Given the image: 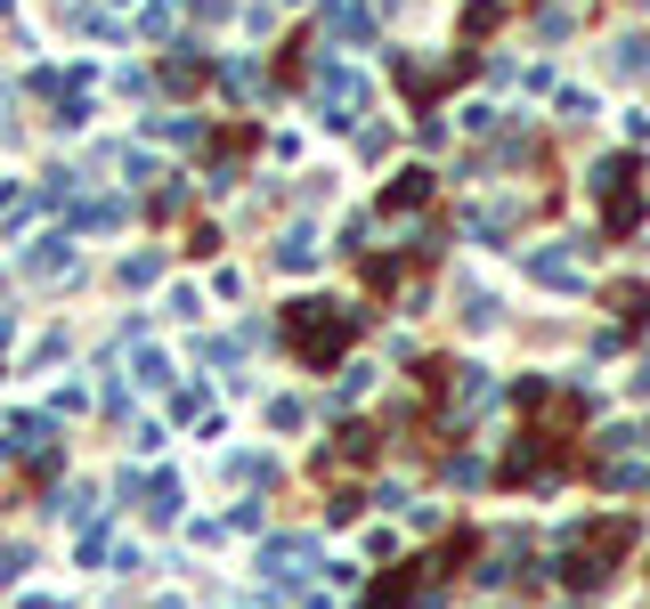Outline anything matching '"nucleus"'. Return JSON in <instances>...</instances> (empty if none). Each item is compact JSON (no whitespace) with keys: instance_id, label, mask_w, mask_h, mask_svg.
<instances>
[{"instance_id":"nucleus-5","label":"nucleus","mask_w":650,"mask_h":609,"mask_svg":"<svg viewBox=\"0 0 650 609\" xmlns=\"http://www.w3.org/2000/svg\"><path fill=\"white\" fill-rule=\"evenodd\" d=\"M618 74H650V33H635V41H618Z\"/></svg>"},{"instance_id":"nucleus-7","label":"nucleus","mask_w":650,"mask_h":609,"mask_svg":"<svg viewBox=\"0 0 650 609\" xmlns=\"http://www.w3.org/2000/svg\"><path fill=\"white\" fill-rule=\"evenodd\" d=\"M610 309H618V318H642L650 292H642V285H618V292H610Z\"/></svg>"},{"instance_id":"nucleus-2","label":"nucleus","mask_w":650,"mask_h":609,"mask_svg":"<svg viewBox=\"0 0 650 609\" xmlns=\"http://www.w3.org/2000/svg\"><path fill=\"white\" fill-rule=\"evenodd\" d=\"M350 342H359V309H342V301H293V358H301L309 374H333Z\"/></svg>"},{"instance_id":"nucleus-1","label":"nucleus","mask_w":650,"mask_h":609,"mask_svg":"<svg viewBox=\"0 0 650 609\" xmlns=\"http://www.w3.org/2000/svg\"><path fill=\"white\" fill-rule=\"evenodd\" d=\"M626 553H635V520H626V512L577 520V529L561 536V553H553V577L570 585V594H594V585H610L626 569Z\"/></svg>"},{"instance_id":"nucleus-3","label":"nucleus","mask_w":650,"mask_h":609,"mask_svg":"<svg viewBox=\"0 0 650 609\" xmlns=\"http://www.w3.org/2000/svg\"><path fill=\"white\" fill-rule=\"evenodd\" d=\"M333 455H342V464H374V423H350V431H342V447H333Z\"/></svg>"},{"instance_id":"nucleus-6","label":"nucleus","mask_w":650,"mask_h":609,"mask_svg":"<svg viewBox=\"0 0 650 609\" xmlns=\"http://www.w3.org/2000/svg\"><path fill=\"white\" fill-rule=\"evenodd\" d=\"M383 203H390V212H407V203H423V171H407V179H398V187H390Z\"/></svg>"},{"instance_id":"nucleus-4","label":"nucleus","mask_w":650,"mask_h":609,"mask_svg":"<svg viewBox=\"0 0 650 609\" xmlns=\"http://www.w3.org/2000/svg\"><path fill=\"white\" fill-rule=\"evenodd\" d=\"M277 261H285V268H309V261H318V236H309V228H301V236H285Z\"/></svg>"}]
</instances>
